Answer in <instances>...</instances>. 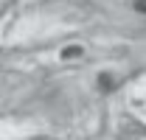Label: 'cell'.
<instances>
[{
	"label": "cell",
	"mask_w": 146,
	"mask_h": 140,
	"mask_svg": "<svg viewBox=\"0 0 146 140\" xmlns=\"http://www.w3.org/2000/svg\"><path fill=\"white\" fill-rule=\"evenodd\" d=\"M135 9H138V11H143V14H146V0H138V3H135Z\"/></svg>",
	"instance_id": "cell-2"
},
{
	"label": "cell",
	"mask_w": 146,
	"mask_h": 140,
	"mask_svg": "<svg viewBox=\"0 0 146 140\" xmlns=\"http://www.w3.org/2000/svg\"><path fill=\"white\" fill-rule=\"evenodd\" d=\"M82 53V48H65L62 51V59H70V56H79Z\"/></svg>",
	"instance_id": "cell-1"
}]
</instances>
